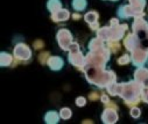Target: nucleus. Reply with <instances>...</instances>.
<instances>
[{"mask_svg":"<svg viewBox=\"0 0 148 124\" xmlns=\"http://www.w3.org/2000/svg\"><path fill=\"white\" fill-rule=\"evenodd\" d=\"M132 112H133L132 115H133L134 117H136V116H139V115H140V110H139V109H133V110H132Z\"/></svg>","mask_w":148,"mask_h":124,"instance_id":"obj_1","label":"nucleus"},{"mask_svg":"<svg viewBox=\"0 0 148 124\" xmlns=\"http://www.w3.org/2000/svg\"><path fill=\"white\" fill-rule=\"evenodd\" d=\"M77 104H78V106H84V104H85V100H84V99H79Z\"/></svg>","mask_w":148,"mask_h":124,"instance_id":"obj_2","label":"nucleus"}]
</instances>
